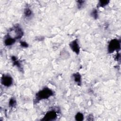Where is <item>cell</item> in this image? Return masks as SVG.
Wrapping results in <instances>:
<instances>
[{
	"instance_id": "5b68a950",
	"label": "cell",
	"mask_w": 121,
	"mask_h": 121,
	"mask_svg": "<svg viewBox=\"0 0 121 121\" xmlns=\"http://www.w3.org/2000/svg\"><path fill=\"white\" fill-rule=\"evenodd\" d=\"M57 116V112L54 110L49 111L46 112L41 121H50L55 120Z\"/></svg>"
},
{
	"instance_id": "7a4b0ae2",
	"label": "cell",
	"mask_w": 121,
	"mask_h": 121,
	"mask_svg": "<svg viewBox=\"0 0 121 121\" xmlns=\"http://www.w3.org/2000/svg\"><path fill=\"white\" fill-rule=\"evenodd\" d=\"M7 35L17 40L20 39L23 36L24 32L19 25L17 24L9 30Z\"/></svg>"
},
{
	"instance_id": "5bb4252c",
	"label": "cell",
	"mask_w": 121,
	"mask_h": 121,
	"mask_svg": "<svg viewBox=\"0 0 121 121\" xmlns=\"http://www.w3.org/2000/svg\"><path fill=\"white\" fill-rule=\"evenodd\" d=\"M16 100L14 98H11L9 101V107H14L16 105Z\"/></svg>"
},
{
	"instance_id": "8992f818",
	"label": "cell",
	"mask_w": 121,
	"mask_h": 121,
	"mask_svg": "<svg viewBox=\"0 0 121 121\" xmlns=\"http://www.w3.org/2000/svg\"><path fill=\"white\" fill-rule=\"evenodd\" d=\"M69 46L71 50L77 54H78L80 52V47L78 43L77 39H75L71 41L69 44Z\"/></svg>"
},
{
	"instance_id": "277c9868",
	"label": "cell",
	"mask_w": 121,
	"mask_h": 121,
	"mask_svg": "<svg viewBox=\"0 0 121 121\" xmlns=\"http://www.w3.org/2000/svg\"><path fill=\"white\" fill-rule=\"evenodd\" d=\"M13 82L12 78L9 75H3L1 78V83L6 87L10 86Z\"/></svg>"
},
{
	"instance_id": "9c48e42d",
	"label": "cell",
	"mask_w": 121,
	"mask_h": 121,
	"mask_svg": "<svg viewBox=\"0 0 121 121\" xmlns=\"http://www.w3.org/2000/svg\"><path fill=\"white\" fill-rule=\"evenodd\" d=\"M11 61L12 62L13 64L17 67L18 69H21V64L18 60V59L16 56H12L11 57Z\"/></svg>"
},
{
	"instance_id": "3957f363",
	"label": "cell",
	"mask_w": 121,
	"mask_h": 121,
	"mask_svg": "<svg viewBox=\"0 0 121 121\" xmlns=\"http://www.w3.org/2000/svg\"><path fill=\"white\" fill-rule=\"evenodd\" d=\"M121 48L120 41L116 39L110 41L108 45V52L109 53H112L115 51L120 50Z\"/></svg>"
},
{
	"instance_id": "2e32d148",
	"label": "cell",
	"mask_w": 121,
	"mask_h": 121,
	"mask_svg": "<svg viewBox=\"0 0 121 121\" xmlns=\"http://www.w3.org/2000/svg\"><path fill=\"white\" fill-rule=\"evenodd\" d=\"M20 43L21 46H22V47L26 48L28 46V44H27V43L25 41H21L20 42Z\"/></svg>"
},
{
	"instance_id": "8fae6325",
	"label": "cell",
	"mask_w": 121,
	"mask_h": 121,
	"mask_svg": "<svg viewBox=\"0 0 121 121\" xmlns=\"http://www.w3.org/2000/svg\"><path fill=\"white\" fill-rule=\"evenodd\" d=\"M75 119L76 121H81L84 120V115L80 112H78L76 113L75 116Z\"/></svg>"
},
{
	"instance_id": "6da1fadb",
	"label": "cell",
	"mask_w": 121,
	"mask_h": 121,
	"mask_svg": "<svg viewBox=\"0 0 121 121\" xmlns=\"http://www.w3.org/2000/svg\"><path fill=\"white\" fill-rule=\"evenodd\" d=\"M54 94L53 91L48 87H44L40 90L35 95V101L38 102L41 100L47 99L52 96Z\"/></svg>"
},
{
	"instance_id": "7c38bea8",
	"label": "cell",
	"mask_w": 121,
	"mask_h": 121,
	"mask_svg": "<svg viewBox=\"0 0 121 121\" xmlns=\"http://www.w3.org/2000/svg\"><path fill=\"white\" fill-rule=\"evenodd\" d=\"M24 15L26 17H29L32 15V11L29 8H26L24 10Z\"/></svg>"
},
{
	"instance_id": "4fadbf2b",
	"label": "cell",
	"mask_w": 121,
	"mask_h": 121,
	"mask_svg": "<svg viewBox=\"0 0 121 121\" xmlns=\"http://www.w3.org/2000/svg\"><path fill=\"white\" fill-rule=\"evenodd\" d=\"M90 16L95 19H96L98 17V11L96 9H93L90 13Z\"/></svg>"
},
{
	"instance_id": "52a82bcc",
	"label": "cell",
	"mask_w": 121,
	"mask_h": 121,
	"mask_svg": "<svg viewBox=\"0 0 121 121\" xmlns=\"http://www.w3.org/2000/svg\"><path fill=\"white\" fill-rule=\"evenodd\" d=\"M16 40L15 39H14V38L10 37L9 35H7L4 38V44L5 45V46H11L13 44H14V43L16 42Z\"/></svg>"
},
{
	"instance_id": "ba28073f",
	"label": "cell",
	"mask_w": 121,
	"mask_h": 121,
	"mask_svg": "<svg viewBox=\"0 0 121 121\" xmlns=\"http://www.w3.org/2000/svg\"><path fill=\"white\" fill-rule=\"evenodd\" d=\"M72 77H73V80L75 81V82L77 83V84L78 85L80 86L81 82H82L81 76L80 74L78 72L75 73L72 75Z\"/></svg>"
},
{
	"instance_id": "30bf717a",
	"label": "cell",
	"mask_w": 121,
	"mask_h": 121,
	"mask_svg": "<svg viewBox=\"0 0 121 121\" xmlns=\"http://www.w3.org/2000/svg\"><path fill=\"white\" fill-rule=\"evenodd\" d=\"M110 2L109 0H100L98 2L97 7L98 8H104Z\"/></svg>"
},
{
	"instance_id": "9a60e30c",
	"label": "cell",
	"mask_w": 121,
	"mask_h": 121,
	"mask_svg": "<svg viewBox=\"0 0 121 121\" xmlns=\"http://www.w3.org/2000/svg\"><path fill=\"white\" fill-rule=\"evenodd\" d=\"M85 1L84 0H78L77 1V7L78 9H81L84 7L85 5Z\"/></svg>"
},
{
	"instance_id": "e0dca14e",
	"label": "cell",
	"mask_w": 121,
	"mask_h": 121,
	"mask_svg": "<svg viewBox=\"0 0 121 121\" xmlns=\"http://www.w3.org/2000/svg\"><path fill=\"white\" fill-rule=\"evenodd\" d=\"M88 118H90V119H89L88 121H92V120H93V119H91V118H93V117L91 115H89L88 116V117L87 118V119H88Z\"/></svg>"
}]
</instances>
